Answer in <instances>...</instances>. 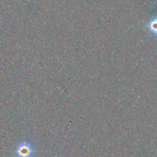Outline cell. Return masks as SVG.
Masks as SVG:
<instances>
[{"instance_id": "6da1fadb", "label": "cell", "mask_w": 157, "mask_h": 157, "mask_svg": "<svg viewBox=\"0 0 157 157\" xmlns=\"http://www.w3.org/2000/svg\"><path fill=\"white\" fill-rule=\"evenodd\" d=\"M35 152L33 146L25 140L21 142L15 150V154L17 157H32Z\"/></svg>"}, {"instance_id": "7a4b0ae2", "label": "cell", "mask_w": 157, "mask_h": 157, "mask_svg": "<svg viewBox=\"0 0 157 157\" xmlns=\"http://www.w3.org/2000/svg\"><path fill=\"white\" fill-rule=\"evenodd\" d=\"M147 28L152 34L157 35V17H153L149 21Z\"/></svg>"}]
</instances>
